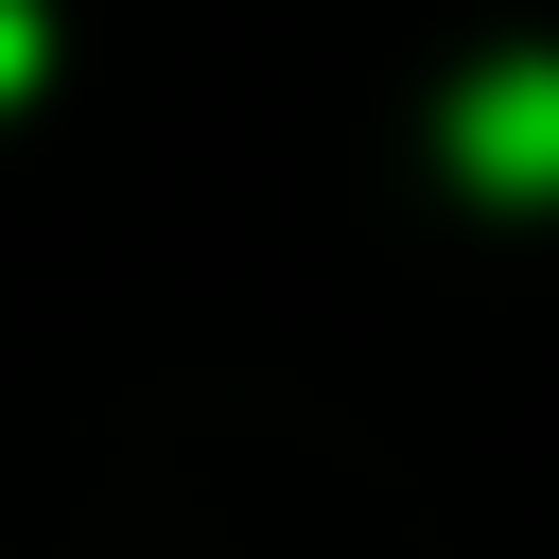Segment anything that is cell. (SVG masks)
Segmentation results:
<instances>
[{
	"mask_svg": "<svg viewBox=\"0 0 559 559\" xmlns=\"http://www.w3.org/2000/svg\"><path fill=\"white\" fill-rule=\"evenodd\" d=\"M454 157H472L489 192H559V70H542V52L489 70V87L454 105Z\"/></svg>",
	"mask_w": 559,
	"mask_h": 559,
	"instance_id": "6da1fadb",
	"label": "cell"
},
{
	"mask_svg": "<svg viewBox=\"0 0 559 559\" xmlns=\"http://www.w3.org/2000/svg\"><path fill=\"white\" fill-rule=\"evenodd\" d=\"M0 87H35V0H0Z\"/></svg>",
	"mask_w": 559,
	"mask_h": 559,
	"instance_id": "7a4b0ae2",
	"label": "cell"
}]
</instances>
